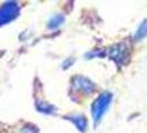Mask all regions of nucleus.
<instances>
[{
  "label": "nucleus",
  "instance_id": "nucleus-1",
  "mask_svg": "<svg viewBox=\"0 0 147 133\" xmlns=\"http://www.w3.org/2000/svg\"><path fill=\"white\" fill-rule=\"evenodd\" d=\"M112 99H113L112 93L104 92L97 96L94 103L92 104V115H93V121L95 122V124L100 123V121L102 120L105 112L110 108Z\"/></svg>",
  "mask_w": 147,
  "mask_h": 133
},
{
  "label": "nucleus",
  "instance_id": "nucleus-2",
  "mask_svg": "<svg viewBox=\"0 0 147 133\" xmlns=\"http://www.w3.org/2000/svg\"><path fill=\"white\" fill-rule=\"evenodd\" d=\"M19 14V7L16 2H7L0 7V26L13 20Z\"/></svg>",
  "mask_w": 147,
  "mask_h": 133
},
{
  "label": "nucleus",
  "instance_id": "nucleus-3",
  "mask_svg": "<svg viewBox=\"0 0 147 133\" xmlns=\"http://www.w3.org/2000/svg\"><path fill=\"white\" fill-rule=\"evenodd\" d=\"M72 86H73V88L83 92L84 94H91V92L95 89V84L93 82L90 81L88 78H84L82 75L74 77Z\"/></svg>",
  "mask_w": 147,
  "mask_h": 133
},
{
  "label": "nucleus",
  "instance_id": "nucleus-4",
  "mask_svg": "<svg viewBox=\"0 0 147 133\" xmlns=\"http://www.w3.org/2000/svg\"><path fill=\"white\" fill-rule=\"evenodd\" d=\"M66 119H67L69 121H71L72 123H74V126L78 128L79 131L84 132V131L86 130L88 122H86V119L84 118L82 114H72V115L66 117Z\"/></svg>",
  "mask_w": 147,
  "mask_h": 133
},
{
  "label": "nucleus",
  "instance_id": "nucleus-5",
  "mask_svg": "<svg viewBox=\"0 0 147 133\" xmlns=\"http://www.w3.org/2000/svg\"><path fill=\"white\" fill-rule=\"evenodd\" d=\"M110 57L111 59L115 60L117 62H122V60L126 59V48H124L123 44H118L112 48L110 51Z\"/></svg>",
  "mask_w": 147,
  "mask_h": 133
},
{
  "label": "nucleus",
  "instance_id": "nucleus-6",
  "mask_svg": "<svg viewBox=\"0 0 147 133\" xmlns=\"http://www.w3.org/2000/svg\"><path fill=\"white\" fill-rule=\"evenodd\" d=\"M63 17L61 15H55L53 16L51 19H50V21H49V28L50 29H57L58 27H60L61 24H62V22H63Z\"/></svg>",
  "mask_w": 147,
  "mask_h": 133
},
{
  "label": "nucleus",
  "instance_id": "nucleus-7",
  "mask_svg": "<svg viewBox=\"0 0 147 133\" xmlns=\"http://www.w3.org/2000/svg\"><path fill=\"white\" fill-rule=\"evenodd\" d=\"M37 108L40 112L48 113V114L54 112V111H53L54 109H53V107H52L51 104L47 103V102H42V101H41V102H37Z\"/></svg>",
  "mask_w": 147,
  "mask_h": 133
},
{
  "label": "nucleus",
  "instance_id": "nucleus-8",
  "mask_svg": "<svg viewBox=\"0 0 147 133\" xmlns=\"http://www.w3.org/2000/svg\"><path fill=\"white\" fill-rule=\"evenodd\" d=\"M147 36V21H144L140 26V28L137 30L136 35H135V39L136 40H140L143 38H145Z\"/></svg>",
  "mask_w": 147,
  "mask_h": 133
}]
</instances>
